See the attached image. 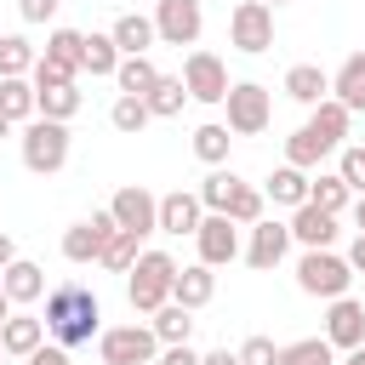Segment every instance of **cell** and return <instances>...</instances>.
I'll return each instance as SVG.
<instances>
[{
	"instance_id": "bcb514c9",
	"label": "cell",
	"mask_w": 365,
	"mask_h": 365,
	"mask_svg": "<svg viewBox=\"0 0 365 365\" xmlns=\"http://www.w3.org/2000/svg\"><path fill=\"white\" fill-rule=\"evenodd\" d=\"M29 365H68V348H63V342H51V348L40 342V348L29 354Z\"/></svg>"
},
{
	"instance_id": "b9f144b4",
	"label": "cell",
	"mask_w": 365,
	"mask_h": 365,
	"mask_svg": "<svg viewBox=\"0 0 365 365\" xmlns=\"http://www.w3.org/2000/svg\"><path fill=\"white\" fill-rule=\"evenodd\" d=\"M336 171H342V182H348L354 194H365V148H359V143L342 148V165H336Z\"/></svg>"
},
{
	"instance_id": "44dd1931",
	"label": "cell",
	"mask_w": 365,
	"mask_h": 365,
	"mask_svg": "<svg viewBox=\"0 0 365 365\" xmlns=\"http://www.w3.org/2000/svg\"><path fill=\"white\" fill-rule=\"evenodd\" d=\"M40 342H46V319H34V314H11V319L0 325V348H6L11 359H29Z\"/></svg>"
},
{
	"instance_id": "11a10c76",
	"label": "cell",
	"mask_w": 365,
	"mask_h": 365,
	"mask_svg": "<svg viewBox=\"0 0 365 365\" xmlns=\"http://www.w3.org/2000/svg\"><path fill=\"white\" fill-rule=\"evenodd\" d=\"M262 6H285V0H262Z\"/></svg>"
},
{
	"instance_id": "4dcf8cb0",
	"label": "cell",
	"mask_w": 365,
	"mask_h": 365,
	"mask_svg": "<svg viewBox=\"0 0 365 365\" xmlns=\"http://www.w3.org/2000/svg\"><path fill=\"white\" fill-rule=\"evenodd\" d=\"M143 103H148V114H154V120H171V114H182V103H188V86H182V74H160V86H154Z\"/></svg>"
},
{
	"instance_id": "9c48e42d",
	"label": "cell",
	"mask_w": 365,
	"mask_h": 365,
	"mask_svg": "<svg viewBox=\"0 0 365 365\" xmlns=\"http://www.w3.org/2000/svg\"><path fill=\"white\" fill-rule=\"evenodd\" d=\"M114 211H91L86 222H74V228H63V257L68 262H97L103 257V245L114 240Z\"/></svg>"
},
{
	"instance_id": "e575fe53",
	"label": "cell",
	"mask_w": 365,
	"mask_h": 365,
	"mask_svg": "<svg viewBox=\"0 0 365 365\" xmlns=\"http://www.w3.org/2000/svg\"><path fill=\"white\" fill-rule=\"evenodd\" d=\"M34 63H40V51H34L23 34H0V80H11V74H34Z\"/></svg>"
},
{
	"instance_id": "7c38bea8",
	"label": "cell",
	"mask_w": 365,
	"mask_h": 365,
	"mask_svg": "<svg viewBox=\"0 0 365 365\" xmlns=\"http://www.w3.org/2000/svg\"><path fill=\"white\" fill-rule=\"evenodd\" d=\"M108 211H114V222L131 228V234H154V228H160V200H154L143 182H125V188L114 194Z\"/></svg>"
},
{
	"instance_id": "f5cc1de1",
	"label": "cell",
	"mask_w": 365,
	"mask_h": 365,
	"mask_svg": "<svg viewBox=\"0 0 365 365\" xmlns=\"http://www.w3.org/2000/svg\"><path fill=\"white\" fill-rule=\"evenodd\" d=\"M354 222H359V228H365V194H359V205H354Z\"/></svg>"
},
{
	"instance_id": "f1b7e54d",
	"label": "cell",
	"mask_w": 365,
	"mask_h": 365,
	"mask_svg": "<svg viewBox=\"0 0 365 365\" xmlns=\"http://www.w3.org/2000/svg\"><path fill=\"white\" fill-rule=\"evenodd\" d=\"M308 182H314V177H308L302 165H279V171L268 177V200H274V205H291V211H297V205L308 200Z\"/></svg>"
},
{
	"instance_id": "8d00e7d4",
	"label": "cell",
	"mask_w": 365,
	"mask_h": 365,
	"mask_svg": "<svg viewBox=\"0 0 365 365\" xmlns=\"http://www.w3.org/2000/svg\"><path fill=\"white\" fill-rule=\"evenodd\" d=\"M148 120H154V114H148V103H143V97H125V91H120V97H114V108H108V125H114V131H125V137H137Z\"/></svg>"
},
{
	"instance_id": "cb8c5ba5",
	"label": "cell",
	"mask_w": 365,
	"mask_h": 365,
	"mask_svg": "<svg viewBox=\"0 0 365 365\" xmlns=\"http://www.w3.org/2000/svg\"><path fill=\"white\" fill-rule=\"evenodd\" d=\"M0 114L11 120V125H29L40 108H34V80L29 74H11V80H0Z\"/></svg>"
},
{
	"instance_id": "30bf717a",
	"label": "cell",
	"mask_w": 365,
	"mask_h": 365,
	"mask_svg": "<svg viewBox=\"0 0 365 365\" xmlns=\"http://www.w3.org/2000/svg\"><path fill=\"white\" fill-rule=\"evenodd\" d=\"M154 29L165 46H194L205 29V11H200V0H154Z\"/></svg>"
},
{
	"instance_id": "db71d44e",
	"label": "cell",
	"mask_w": 365,
	"mask_h": 365,
	"mask_svg": "<svg viewBox=\"0 0 365 365\" xmlns=\"http://www.w3.org/2000/svg\"><path fill=\"white\" fill-rule=\"evenodd\" d=\"M0 137H11V120H6V114H0Z\"/></svg>"
},
{
	"instance_id": "2e32d148",
	"label": "cell",
	"mask_w": 365,
	"mask_h": 365,
	"mask_svg": "<svg viewBox=\"0 0 365 365\" xmlns=\"http://www.w3.org/2000/svg\"><path fill=\"white\" fill-rule=\"evenodd\" d=\"M285 97L302 103V108H314V103L331 97V74H325L319 63H291V68H285Z\"/></svg>"
},
{
	"instance_id": "7402d4cb",
	"label": "cell",
	"mask_w": 365,
	"mask_h": 365,
	"mask_svg": "<svg viewBox=\"0 0 365 365\" xmlns=\"http://www.w3.org/2000/svg\"><path fill=\"white\" fill-rule=\"evenodd\" d=\"M114 46L125 51V57H143L154 40H160V29H154V17H143V11H125V17H114Z\"/></svg>"
},
{
	"instance_id": "9f6ffc18",
	"label": "cell",
	"mask_w": 365,
	"mask_h": 365,
	"mask_svg": "<svg viewBox=\"0 0 365 365\" xmlns=\"http://www.w3.org/2000/svg\"><path fill=\"white\" fill-rule=\"evenodd\" d=\"M0 365H6V348H0Z\"/></svg>"
},
{
	"instance_id": "5b68a950",
	"label": "cell",
	"mask_w": 365,
	"mask_h": 365,
	"mask_svg": "<svg viewBox=\"0 0 365 365\" xmlns=\"http://www.w3.org/2000/svg\"><path fill=\"white\" fill-rule=\"evenodd\" d=\"M228 131L234 137H257V131H268V120H274V97H268V86H257V80H240V86H228Z\"/></svg>"
},
{
	"instance_id": "ee69618b",
	"label": "cell",
	"mask_w": 365,
	"mask_h": 365,
	"mask_svg": "<svg viewBox=\"0 0 365 365\" xmlns=\"http://www.w3.org/2000/svg\"><path fill=\"white\" fill-rule=\"evenodd\" d=\"M200 359H205V354H194V348H188V342H165V348H160V359H154V365H200Z\"/></svg>"
},
{
	"instance_id": "e0dca14e",
	"label": "cell",
	"mask_w": 365,
	"mask_h": 365,
	"mask_svg": "<svg viewBox=\"0 0 365 365\" xmlns=\"http://www.w3.org/2000/svg\"><path fill=\"white\" fill-rule=\"evenodd\" d=\"M348 125H354V108H348V103H336V97H325V103H314V108H308V131H314L325 148H342Z\"/></svg>"
},
{
	"instance_id": "7bdbcfd3",
	"label": "cell",
	"mask_w": 365,
	"mask_h": 365,
	"mask_svg": "<svg viewBox=\"0 0 365 365\" xmlns=\"http://www.w3.org/2000/svg\"><path fill=\"white\" fill-rule=\"evenodd\" d=\"M34 86H68V80H80L74 68H63V63H51L46 51H40V63H34V74H29Z\"/></svg>"
},
{
	"instance_id": "ac0fdd59",
	"label": "cell",
	"mask_w": 365,
	"mask_h": 365,
	"mask_svg": "<svg viewBox=\"0 0 365 365\" xmlns=\"http://www.w3.org/2000/svg\"><path fill=\"white\" fill-rule=\"evenodd\" d=\"M0 279H6L11 308H23V302H40V297H46V268H40V262H29V257H17L11 268H0Z\"/></svg>"
},
{
	"instance_id": "d590c367",
	"label": "cell",
	"mask_w": 365,
	"mask_h": 365,
	"mask_svg": "<svg viewBox=\"0 0 365 365\" xmlns=\"http://www.w3.org/2000/svg\"><path fill=\"white\" fill-rule=\"evenodd\" d=\"M279 365H336V348L325 336H297L279 348Z\"/></svg>"
},
{
	"instance_id": "74e56055",
	"label": "cell",
	"mask_w": 365,
	"mask_h": 365,
	"mask_svg": "<svg viewBox=\"0 0 365 365\" xmlns=\"http://www.w3.org/2000/svg\"><path fill=\"white\" fill-rule=\"evenodd\" d=\"M325 154H331V148H325V143H319V137H314L308 125L285 137V165H302V171H314V165H319Z\"/></svg>"
},
{
	"instance_id": "60d3db41",
	"label": "cell",
	"mask_w": 365,
	"mask_h": 365,
	"mask_svg": "<svg viewBox=\"0 0 365 365\" xmlns=\"http://www.w3.org/2000/svg\"><path fill=\"white\" fill-rule=\"evenodd\" d=\"M240 365H279L274 336H245V342H240Z\"/></svg>"
},
{
	"instance_id": "ba28073f",
	"label": "cell",
	"mask_w": 365,
	"mask_h": 365,
	"mask_svg": "<svg viewBox=\"0 0 365 365\" xmlns=\"http://www.w3.org/2000/svg\"><path fill=\"white\" fill-rule=\"evenodd\" d=\"M182 86H188L194 103H222V97H228V68H222V57H217V51H188V57H182Z\"/></svg>"
},
{
	"instance_id": "484cf974",
	"label": "cell",
	"mask_w": 365,
	"mask_h": 365,
	"mask_svg": "<svg viewBox=\"0 0 365 365\" xmlns=\"http://www.w3.org/2000/svg\"><path fill=\"white\" fill-rule=\"evenodd\" d=\"M114 86H120L125 97H148V91L160 86V68L148 63V51H143V57H120V68H114Z\"/></svg>"
},
{
	"instance_id": "3957f363",
	"label": "cell",
	"mask_w": 365,
	"mask_h": 365,
	"mask_svg": "<svg viewBox=\"0 0 365 365\" xmlns=\"http://www.w3.org/2000/svg\"><path fill=\"white\" fill-rule=\"evenodd\" d=\"M23 165H29L34 177L63 171V165H68V120H46V114H34V120L23 125Z\"/></svg>"
},
{
	"instance_id": "d6986e66",
	"label": "cell",
	"mask_w": 365,
	"mask_h": 365,
	"mask_svg": "<svg viewBox=\"0 0 365 365\" xmlns=\"http://www.w3.org/2000/svg\"><path fill=\"white\" fill-rule=\"evenodd\" d=\"M211 297H217V274H211V262H188V268H177L171 302H182V308H205Z\"/></svg>"
},
{
	"instance_id": "f546056e",
	"label": "cell",
	"mask_w": 365,
	"mask_h": 365,
	"mask_svg": "<svg viewBox=\"0 0 365 365\" xmlns=\"http://www.w3.org/2000/svg\"><path fill=\"white\" fill-rule=\"evenodd\" d=\"M308 200H314L319 211H331V217H342V211H348V200H354V188L342 182V171H319V177L308 182Z\"/></svg>"
},
{
	"instance_id": "836d02e7",
	"label": "cell",
	"mask_w": 365,
	"mask_h": 365,
	"mask_svg": "<svg viewBox=\"0 0 365 365\" xmlns=\"http://www.w3.org/2000/svg\"><path fill=\"white\" fill-rule=\"evenodd\" d=\"M137 257H143V234H131V228H114V240L103 245V257H97V262H103L108 274H125Z\"/></svg>"
},
{
	"instance_id": "681fc988",
	"label": "cell",
	"mask_w": 365,
	"mask_h": 365,
	"mask_svg": "<svg viewBox=\"0 0 365 365\" xmlns=\"http://www.w3.org/2000/svg\"><path fill=\"white\" fill-rule=\"evenodd\" d=\"M200 365H240V348H234V354H228V348H211Z\"/></svg>"
},
{
	"instance_id": "816d5d0a",
	"label": "cell",
	"mask_w": 365,
	"mask_h": 365,
	"mask_svg": "<svg viewBox=\"0 0 365 365\" xmlns=\"http://www.w3.org/2000/svg\"><path fill=\"white\" fill-rule=\"evenodd\" d=\"M348 365H365V342H359V348H348Z\"/></svg>"
},
{
	"instance_id": "83f0119b",
	"label": "cell",
	"mask_w": 365,
	"mask_h": 365,
	"mask_svg": "<svg viewBox=\"0 0 365 365\" xmlns=\"http://www.w3.org/2000/svg\"><path fill=\"white\" fill-rule=\"evenodd\" d=\"M46 57L63 63V68H74V74H86V34L80 29H51L46 34Z\"/></svg>"
},
{
	"instance_id": "d6a6232c",
	"label": "cell",
	"mask_w": 365,
	"mask_h": 365,
	"mask_svg": "<svg viewBox=\"0 0 365 365\" xmlns=\"http://www.w3.org/2000/svg\"><path fill=\"white\" fill-rule=\"evenodd\" d=\"M228 143H234V131H228L222 120H205V125L194 131V154H200L205 165H228Z\"/></svg>"
},
{
	"instance_id": "ffe728a7",
	"label": "cell",
	"mask_w": 365,
	"mask_h": 365,
	"mask_svg": "<svg viewBox=\"0 0 365 365\" xmlns=\"http://www.w3.org/2000/svg\"><path fill=\"white\" fill-rule=\"evenodd\" d=\"M291 240H302L308 251H314V245H331V240H336V217H331V211H319L314 200H302V205H297V217H291Z\"/></svg>"
},
{
	"instance_id": "f35d334b",
	"label": "cell",
	"mask_w": 365,
	"mask_h": 365,
	"mask_svg": "<svg viewBox=\"0 0 365 365\" xmlns=\"http://www.w3.org/2000/svg\"><path fill=\"white\" fill-rule=\"evenodd\" d=\"M234 188H240V177H234L228 165H211V177H205L194 194H200V205H205V211H228V194H234Z\"/></svg>"
},
{
	"instance_id": "6da1fadb",
	"label": "cell",
	"mask_w": 365,
	"mask_h": 365,
	"mask_svg": "<svg viewBox=\"0 0 365 365\" xmlns=\"http://www.w3.org/2000/svg\"><path fill=\"white\" fill-rule=\"evenodd\" d=\"M46 336L63 342V348H86L91 336H103V302L91 285L80 279H63L46 291Z\"/></svg>"
},
{
	"instance_id": "4fadbf2b",
	"label": "cell",
	"mask_w": 365,
	"mask_h": 365,
	"mask_svg": "<svg viewBox=\"0 0 365 365\" xmlns=\"http://www.w3.org/2000/svg\"><path fill=\"white\" fill-rule=\"evenodd\" d=\"M285 251H291V222H251V245H245V262L257 268V274H268V268H279L285 262Z\"/></svg>"
},
{
	"instance_id": "7dc6e473",
	"label": "cell",
	"mask_w": 365,
	"mask_h": 365,
	"mask_svg": "<svg viewBox=\"0 0 365 365\" xmlns=\"http://www.w3.org/2000/svg\"><path fill=\"white\" fill-rule=\"evenodd\" d=\"M348 268H354V274H365V228H359V234H354V245H348Z\"/></svg>"
},
{
	"instance_id": "ab89813d",
	"label": "cell",
	"mask_w": 365,
	"mask_h": 365,
	"mask_svg": "<svg viewBox=\"0 0 365 365\" xmlns=\"http://www.w3.org/2000/svg\"><path fill=\"white\" fill-rule=\"evenodd\" d=\"M262 200H268L262 188H251V182H240V188L228 194V211H222V217H234L240 228H251V222H262Z\"/></svg>"
},
{
	"instance_id": "52a82bcc",
	"label": "cell",
	"mask_w": 365,
	"mask_h": 365,
	"mask_svg": "<svg viewBox=\"0 0 365 365\" xmlns=\"http://www.w3.org/2000/svg\"><path fill=\"white\" fill-rule=\"evenodd\" d=\"M228 46H240L245 57L268 51V46H274V6H262V0H240V6L228 11Z\"/></svg>"
},
{
	"instance_id": "f907efd6",
	"label": "cell",
	"mask_w": 365,
	"mask_h": 365,
	"mask_svg": "<svg viewBox=\"0 0 365 365\" xmlns=\"http://www.w3.org/2000/svg\"><path fill=\"white\" fill-rule=\"evenodd\" d=\"M11 319V297H6V279H0V325Z\"/></svg>"
},
{
	"instance_id": "f6af8a7d",
	"label": "cell",
	"mask_w": 365,
	"mask_h": 365,
	"mask_svg": "<svg viewBox=\"0 0 365 365\" xmlns=\"http://www.w3.org/2000/svg\"><path fill=\"white\" fill-rule=\"evenodd\" d=\"M57 6H63V0H17L23 23H51V17H57Z\"/></svg>"
},
{
	"instance_id": "c3c4849f",
	"label": "cell",
	"mask_w": 365,
	"mask_h": 365,
	"mask_svg": "<svg viewBox=\"0 0 365 365\" xmlns=\"http://www.w3.org/2000/svg\"><path fill=\"white\" fill-rule=\"evenodd\" d=\"M11 262H17V240L0 228V268H11Z\"/></svg>"
},
{
	"instance_id": "d4e9b609",
	"label": "cell",
	"mask_w": 365,
	"mask_h": 365,
	"mask_svg": "<svg viewBox=\"0 0 365 365\" xmlns=\"http://www.w3.org/2000/svg\"><path fill=\"white\" fill-rule=\"evenodd\" d=\"M80 80H68V86H34V108L46 114V120H74L80 114Z\"/></svg>"
},
{
	"instance_id": "7a4b0ae2",
	"label": "cell",
	"mask_w": 365,
	"mask_h": 365,
	"mask_svg": "<svg viewBox=\"0 0 365 365\" xmlns=\"http://www.w3.org/2000/svg\"><path fill=\"white\" fill-rule=\"evenodd\" d=\"M171 285H177V262H171V251H143V257L125 268V297H131L137 314L165 308V302H171Z\"/></svg>"
},
{
	"instance_id": "4316f807",
	"label": "cell",
	"mask_w": 365,
	"mask_h": 365,
	"mask_svg": "<svg viewBox=\"0 0 365 365\" xmlns=\"http://www.w3.org/2000/svg\"><path fill=\"white\" fill-rule=\"evenodd\" d=\"M148 325H154L160 348H165V342H188V336H194V308L165 302V308H154V314H148Z\"/></svg>"
},
{
	"instance_id": "9a60e30c",
	"label": "cell",
	"mask_w": 365,
	"mask_h": 365,
	"mask_svg": "<svg viewBox=\"0 0 365 365\" xmlns=\"http://www.w3.org/2000/svg\"><path fill=\"white\" fill-rule=\"evenodd\" d=\"M205 222V205H200V194H188V188H171V194H160V234H194Z\"/></svg>"
},
{
	"instance_id": "1f68e13d",
	"label": "cell",
	"mask_w": 365,
	"mask_h": 365,
	"mask_svg": "<svg viewBox=\"0 0 365 365\" xmlns=\"http://www.w3.org/2000/svg\"><path fill=\"white\" fill-rule=\"evenodd\" d=\"M120 57H125V51L114 46V34H86V74H91V80H103V74L114 80Z\"/></svg>"
},
{
	"instance_id": "8fae6325",
	"label": "cell",
	"mask_w": 365,
	"mask_h": 365,
	"mask_svg": "<svg viewBox=\"0 0 365 365\" xmlns=\"http://www.w3.org/2000/svg\"><path fill=\"white\" fill-rule=\"evenodd\" d=\"M194 245H200V262L222 268V262H234V257H240V222H234V217H222V211H205V222L194 228Z\"/></svg>"
},
{
	"instance_id": "277c9868",
	"label": "cell",
	"mask_w": 365,
	"mask_h": 365,
	"mask_svg": "<svg viewBox=\"0 0 365 365\" xmlns=\"http://www.w3.org/2000/svg\"><path fill=\"white\" fill-rule=\"evenodd\" d=\"M348 279H354V268H348V257H336L331 245H314V251H302V262H297V285L308 291V297H348Z\"/></svg>"
},
{
	"instance_id": "5bb4252c",
	"label": "cell",
	"mask_w": 365,
	"mask_h": 365,
	"mask_svg": "<svg viewBox=\"0 0 365 365\" xmlns=\"http://www.w3.org/2000/svg\"><path fill=\"white\" fill-rule=\"evenodd\" d=\"M325 342L331 348H359L365 342V302H354V297H331V308H325Z\"/></svg>"
},
{
	"instance_id": "8992f818",
	"label": "cell",
	"mask_w": 365,
	"mask_h": 365,
	"mask_svg": "<svg viewBox=\"0 0 365 365\" xmlns=\"http://www.w3.org/2000/svg\"><path fill=\"white\" fill-rule=\"evenodd\" d=\"M97 354H103V365H154L160 336H154V325H114L97 336Z\"/></svg>"
},
{
	"instance_id": "603a6c76",
	"label": "cell",
	"mask_w": 365,
	"mask_h": 365,
	"mask_svg": "<svg viewBox=\"0 0 365 365\" xmlns=\"http://www.w3.org/2000/svg\"><path fill=\"white\" fill-rule=\"evenodd\" d=\"M331 97L348 103L354 114L365 108V51H348V57H342V68L331 74Z\"/></svg>"
}]
</instances>
